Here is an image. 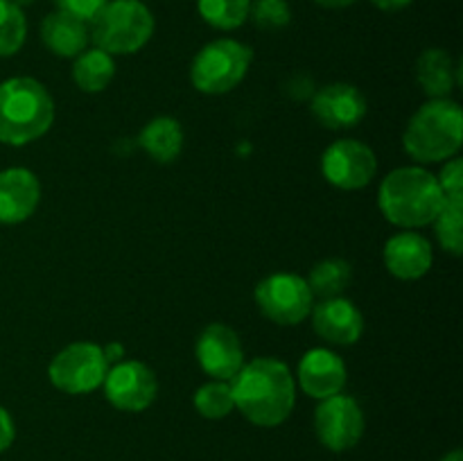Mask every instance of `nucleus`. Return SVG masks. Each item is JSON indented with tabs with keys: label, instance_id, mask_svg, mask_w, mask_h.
Instances as JSON below:
<instances>
[{
	"label": "nucleus",
	"instance_id": "f257e3e1",
	"mask_svg": "<svg viewBox=\"0 0 463 461\" xmlns=\"http://www.w3.org/2000/svg\"><path fill=\"white\" fill-rule=\"evenodd\" d=\"M235 409L258 428H276L289 419L297 402V380L276 357L244 362L231 380Z\"/></svg>",
	"mask_w": 463,
	"mask_h": 461
},
{
	"label": "nucleus",
	"instance_id": "f03ea898",
	"mask_svg": "<svg viewBox=\"0 0 463 461\" xmlns=\"http://www.w3.org/2000/svg\"><path fill=\"white\" fill-rule=\"evenodd\" d=\"M378 206L389 224L407 230L423 229L446 206V194L432 172L407 165L384 176L378 188Z\"/></svg>",
	"mask_w": 463,
	"mask_h": 461
},
{
	"label": "nucleus",
	"instance_id": "7ed1b4c3",
	"mask_svg": "<svg viewBox=\"0 0 463 461\" xmlns=\"http://www.w3.org/2000/svg\"><path fill=\"white\" fill-rule=\"evenodd\" d=\"M54 122V102L41 81L12 77L0 84V143L23 147L48 134Z\"/></svg>",
	"mask_w": 463,
	"mask_h": 461
},
{
	"label": "nucleus",
	"instance_id": "20e7f679",
	"mask_svg": "<svg viewBox=\"0 0 463 461\" xmlns=\"http://www.w3.org/2000/svg\"><path fill=\"white\" fill-rule=\"evenodd\" d=\"M463 145V113L450 98L428 99L407 122L402 147L416 163H446Z\"/></svg>",
	"mask_w": 463,
	"mask_h": 461
},
{
	"label": "nucleus",
	"instance_id": "39448f33",
	"mask_svg": "<svg viewBox=\"0 0 463 461\" xmlns=\"http://www.w3.org/2000/svg\"><path fill=\"white\" fill-rule=\"evenodd\" d=\"M89 25V36L95 48L111 57H125L149 43L156 23L143 0H109Z\"/></svg>",
	"mask_w": 463,
	"mask_h": 461
},
{
	"label": "nucleus",
	"instance_id": "423d86ee",
	"mask_svg": "<svg viewBox=\"0 0 463 461\" xmlns=\"http://www.w3.org/2000/svg\"><path fill=\"white\" fill-rule=\"evenodd\" d=\"M253 52L235 39H215L203 45L190 63V81L203 95H224L242 84Z\"/></svg>",
	"mask_w": 463,
	"mask_h": 461
},
{
	"label": "nucleus",
	"instance_id": "0eeeda50",
	"mask_svg": "<svg viewBox=\"0 0 463 461\" xmlns=\"http://www.w3.org/2000/svg\"><path fill=\"white\" fill-rule=\"evenodd\" d=\"M109 362L99 343L75 342L52 357L48 366V378L59 391L71 396H84L102 387L107 378Z\"/></svg>",
	"mask_w": 463,
	"mask_h": 461
},
{
	"label": "nucleus",
	"instance_id": "6e6552de",
	"mask_svg": "<svg viewBox=\"0 0 463 461\" xmlns=\"http://www.w3.org/2000/svg\"><path fill=\"white\" fill-rule=\"evenodd\" d=\"M256 306L276 325H298L310 316L315 294L303 276L280 271L256 285Z\"/></svg>",
	"mask_w": 463,
	"mask_h": 461
},
{
	"label": "nucleus",
	"instance_id": "1a4fd4ad",
	"mask_svg": "<svg viewBox=\"0 0 463 461\" xmlns=\"http://www.w3.org/2000/svg\"><path fill=\"white\" fill-rule=\"evenodd\" d=\"M102 387L107 400L129 414L149 409L158 396L156 373L138 360H122L109 366Z\"/></svg>",
	"mask_w": 463,
	"mask_h": 461
},
{
	"label": "nucleus",
	"instance_id": "9d476101",
	"mask_svg": "<svg viewBox=\"0 0 463 461\" xmlns=\"http://www.w3.org/2000/svg\"><path fill=\"white\" fill-rule=\"evenodd\" d=\"M321 172L337 190H362L373 181L378 158L366 143L355 138L335 140L321 156Z\"/></svg>",
	"mask_w": 463,
	"mask_h": 461
},
{
	"label": "nucleus",
	"instance_id": "9b49d317",
	"mask_svg": "<svg viewBox=\"0 0 463 461\" xmlns=\"http://www.w3.org/2000/svg\"><path fill=\"white\" fill-rule=\"evenodd\" d=\"M317 438L333 452H346L360 443L364 434V411L351 396H330L315 411Z\"/></svg>",
	"mask_w": 463,
	"mask_h": 461
},
{
	"label": "nucleus",
	"instance_id": "f8f14e48",
	"mask_svg": "<svg viewBox=\"0 0 463 461\" xmlns=\"http://www.w3.org/2000/svg\"><path fill=\"white\" fill-rule=\"evenodd\" d=\"M194 355L203 373L224 382H231L244 366L242 342L226 324L206 325L194 343Z\"/></svg>",
	"mask_w": 463,
	"mask_h": 461
},
{
	"label": "nucleus",
	"instance_id": "ddd939ff",
	"mask_svg": "<svg viewBox=\"0 0 463 461\" xmlns=\"http://www.w3.org/2000/svg\"><path fill=\"white\" fill-rule=\"evenodd\" d=\"M310 111L315 120L326 129H353L364 120L369 104L357 86L335 81L312 95Z\"/></svg>",
	"mask_w": 463,
	"mask_h": 461
},
{
	"label": "nucleus",
	"instance_id": "4468645a",
	"mask_svg": "<svg viewBox=\"0 0 463 461\" xmlns=\"http://www.w3.org/2000/svg\"><path fill=\"white\" fill-rule=\"evenodd\" d=\"M312 328L333 346H351L364 333V316L360 307L344 296L321 298L312 306Z\"/></svg>",
	"mask_w": 463,
	"mask_h": 461
},
{
	"label": "nucleus",
	"instance_id": "2eb2a0df",
	"mask_svg": "<svg viewBox=\"0 0 463 461\" xmlns=\"http://www.w3.org/2000/svg\"><path fill=\"white\" fill-rule=\"evenodd\" d=\"M346 375V364L337 353L330 348H312L298 362L297 382L306 396L326 400L344 391Z\"/></svg>",
	"mask_w": 463,
	"mask_h": 461
},
{
	"label": "nucleus",
	"instance_id": "dca6fc26",
	"mask_svg": "<svg viewBox=\"0 0 463 461\" xmlns=\"http://www.w3.org/2000/svg\"><path fill=\"white\" fill-rule=\"evenodd\" d=\"M434 251L425 235L402 230L392 235L384 244V267L401 280H419L432 269Z\"/></svg>",
	"mask_w": 463,
	"mask_h": 461
},
{
	"label": "nucleus",
	"instance_id": "f3484780",
	"mask_svg": "<svg viewBox=\"0 0 463 461\" xmlns=\"http://www.w3.org/2000/svg\"><path fill=\"white\" fill-rule=\"evenodd\" d=\"M41 199V183L25 167L0 172V224H21L34 215Z\"/></svg>",
	"mask_w": 463,
	"mask_h": 461
},
{
	"label": "nucleus",
	"instance_id": "a211bd4d",
	"mask_svg": "<svg viewBox=\"0 0 463 461\" xmlns=\"http://www.w3.org/2000/svg\"><path fill=\"white\" fill-rule=\"evenodd\" d=\"M89 27L84 21L63 12H52L41 21V41L52 54L75 59L89 45Z\"/></svg>",
	"mask_w": 463,
	"mask_h": 461
},
{
	"label": "nucleus",
	"instance_id": "6ab92c4d",
	"mask_svg": "<svg viewBox=\"0 0 463 461\" xmlns=\"http://www.w3.org/2000/svg\"><path fill=\"white\" fill-rule=\"evenodd\" d=\"M416 81L430 99L448 98L459 84V66L450 52L430 48L416 61Z\"/></svg>",
	"mask_w": 463,
	"mask_h": 461
},
{
	"label": "nucleus",
	"instance_id": "aec40b11",
	"mask_svg": "<svg viewBox=\"0 0 463 461\" xmlns=\"http://www.w3.org/2000/svg\"><path fill=\"white\" fill-rule=\"evenodd\" d=\"M138 145L152 161L172 163L184 149V129L172 116L152 118L138 136Z\"/></svg>",
	"mask_w": 463,
	"mask_h": 461
},
{
	"label": "nucleus",
	"instance_id": "412c9836",
	"mask_svg": "<svg viewBox=\"0 0 463 461\" xmlns=\"http://www.w3.org/2000/svg\"><path fill=\"white\" fill-rule=\"evenodd\" d=\"M116 77V61L104 50L93 48L77 54L72 63V80L84 93H102Z\"/></svg>",
	"mask_w": 463,
	"mask_h": 461
},
{
	"label": "nucleus",
	"instance_id": "4be33fe9",
	"mask_svg": "<svg viewBox=\"0 0 463 461\" xmlns=\"http://www.w3.org/2000/svg\"><path fill=\"white\" fill-rule=\"evenodd\" d=\"M306 280L307 285H310L315 298L342 296L353 280V267L351 262L344 260V258H326V260L317 262V265L312 267L310 276H307Z\"/></svg>",
	"mask_w": 463,
	"mask_h": 461
},
{
	"label": "nucleus",
	"instance_id": "5701e85b",
	"mask_svg": "<svg viewBox=\"0 0 463 461\" xmlns=\"http://www.w3.org/2000/svg\"><path fill=\"white\" fill-rule=\"evenodd\" d=\"M251 0H197V12L215 30H238L247 23Z\"/></svg>",
	"mask_w": 463,
	"mask_h": 461
},
{
	"label": "nucleus",
	"instance_id": "b1692460",
	"mask_svg": "<svg viewBox=\"0 0 463 461\" xmlns=\"http://www.w3.org/2000/svg\"><path fill=\"white\" fill-rule=\"evenodd\" d=\"M193 402L194 409L199 411V416H203V419L208 420L226 419V416L235 409L231 382H224V380H211V382L202 384V387L194 391Z\"/></svg>",
	"mask_w": 463,
	"mask_h": 461
},
{
	"label": "nucleus",
	"instance_id": "393cba45",
	"mask_svg": "<svg viewBox=\"0 0 463 461\" xmlns=\"http://www.w3.org/2000/svg\"><path fill=\"white\" fill-rule=\"evenodd\" d=\"M27 39V18L12 0H0V57H12Z\"/></svg>",
	"mask_w": 463,
	"mask_h": 461
},
{
	"label": "nucleus",
	"instance_id": "a878e982",
	"mask_svg": "<svg viewBox=\"0 0 463 461\" xmlns=\"http://www.w3.org/2000/svg\"><path fill=\"white\" fill-rule=\"evenodd\" d=\"M441 247L452 256L463 251V202H446L437 220L432 221Z\"/></svg>",
	"mask_w": 463,
	"mask_h": 461
},
{
	"label": "nucleus",
	"instance_id": "bb28decb",
	"mask_svg": "<svg viewBox=\"0 0 463 461\" xmlns=\"http://www.w3.org/2000/svg\"><path fill=\"white\" fill-rule=\"evenodd\" d=\"M249 18L258 30L276 32L292 23V7L288 0H251Z\"/></svg>",
	"mask_w": 463,
	"mask_h": 461
},
{
	"label": "nucleus",
	"instance_id": "cd10ccee",
	"mask_svg": "<svg viewBox=\"0 0 463 461\" xmlns=\"http://www.w3.org/2000/svg\"><path fill=\"white\" fill-rule=\"evenodd\" d=\"M437 181L446 194V202H463V161L459 156L446 161Z\"/></svg>",
	"mask_w": 463,
	"mask_h": 461
},
{
	"label": "nucleus",
	"instance_id": "c85d7f7f",
	"mask_svg": "<svg viewBox=\"0 0 463 461\" xmlns=\"http://www.w3.org/2000/svg\"><path fill=\"white\" fill-rule=\"evenodd\" d=\"M107 3L109 0H54V5H57L59 12L71 14V16L84 21L86 25H89V23L98 16V12Z\"/></svg>",
	"mask_w": 463,
	"mask_h": 461
},
{
	"label": "nucleus",
	"instance_id": "c756f323",
	"mask_svg": "<svg viewBox=\"0 0 463 461\" xmlns=\"http://www.w3.org/2000/svg\"><path fill=\"white\" fill-rule=\"evenodd\" d=\"M14 438H16V425H14L12 414L0 405V455L12 447Z\"/></svg>",
	"mask_w": 463,
	"mask_h": 461
},
{
	"label": "nucleus",
	"instance_id": "7c9ffc66",
	"mask_svg": "<svg viewBox=\"0 0 463 461\" xmlns=\"http://www.w3.org/2000/svg\"><path fill=\"white\" fill-rule=\"evenodd\" d=\"M414 0H371V5H375L383 12H401V9L410 7Z\"/></svg>",
	"mask_w": 463,
	"mask_h": 461
},
{
	"label": "nucleus",
	"instance_id": "2f4dec72",
	"mask_svg": "<svg viewBox=\"0 0 463 461\" xmlns=\"http://www.w3.org/2000/svg\"><path fill=\"white\" fill-rule=\"evenodd\" d=\"M102 351H104V357H107L109 366L118 364V362H122V357H125V346H120L118 342L107 343V346H102Z\"/></svg>",
	"mask_w": 463,
	"mask_h": 461
},
{
	"label": "nucleus",
	"instance_id": "473e14b6",
	"mask_svg": "<svg viewBox=\"0 0 463 461\" xmlns=\"http://www.w3.org/2000/svg\"><path fill=\"white\" fill-rule=\"evenodd\" d=\"M312 3H317L319 7H326V9H344L355 5L357 0H312Z\"/></svg>",
	"mask_w": 463,
	"mask_h": 461
},
{
	"label": "nucleus",
	"instance_id": "72a5a7b5",
	"mask_svg": "<svg viewBox=\"0 0 463 461\" xmlns=\"http://www.w3.org/2000/svg\"><path fill=\"white\" fill-rule=\"evenodd\" d=\"M441 461H463V452H461V450H452V452H448V455L443 456Z\"/></svg>",
	"mask_w": 463,
	"mask_h": 461
},
{
	"label": "nucleus",
	"instance_id": "f704fd0d",
	"mask_svg": "<svg viewBox=\"0 0 463 461\" xmlns=\"http://www.w3.org/2000/svg\"><path fill=\"white\" fill-rule=\"evenodd\" d=\"M12 3L14 5H16V7H27V5H32V3H34V0H12Z\"/></svg>",
	"mask_w": 463,
	"mask_h": 461
}]
</instances>
